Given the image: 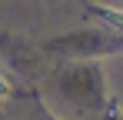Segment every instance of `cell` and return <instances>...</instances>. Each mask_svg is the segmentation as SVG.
Segmentation results:
<instances>
[{
	"mask_svg": "<svg viewBox=\"0 0 123 120\" xmlns=\"http://www.w3.org/2000/svg\"><path fill=\"white\" fill-rule=\"evenodd\" d=\"M103 20H110L113 27H120V30H123V13H120V10H113V7H106V10H103Z\"/></svg>",
	"mask_w": 123,
	"mask_h": 120,
	"instance_id": "cell-1",
	"label": "cell"
},
{
	"mask_svg": "<svg viewBox=\"0 0 123 120\" xmlns=\"http://www.w3.org/2000/svg\"><path fill=\"white\" fill-rule=\"evenodd\" d=\"M0 93H7V80L3 77H0Z\"/></svg>",
	"mask_w": 123,
	"mask_h": 120,
	"instance_id": "cell-2",
	"label": "cell"
}]
</instances>
